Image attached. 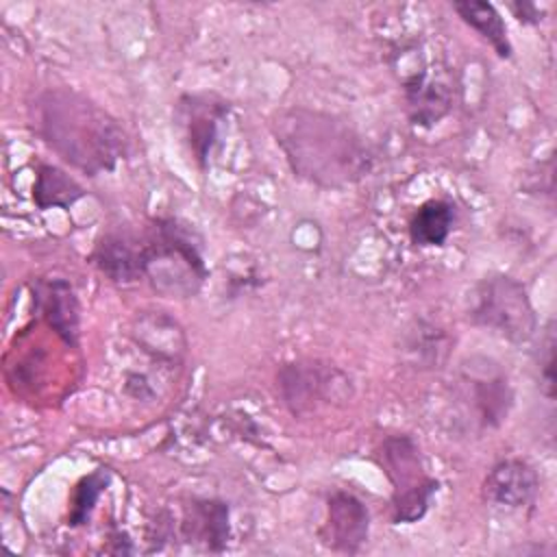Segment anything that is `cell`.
Here are the masks:
<instances>
[{
  "label": "cell",
  "instance_id": "cell-1",
  "mask_svg": "<svg viewBox=\"0 0 557 557\" xmlns=\"http://www.w3.org/2000/svg\"><path fill=\"white\" fill-rule=\"evenodd\" d=\"M272 133L294 174L313 185L344 187L372 170L368 141L337 115L287 107L274 115Z\"/></svg>",
  "mask_w": 557,
  "mask_h": 557
},
{
  "label": "cell",
  "instance_id": "cell-2",
  "mask_svg": "<svg viewBox=\"0 0 557 557\" xmlns=\"http://www.w3.org/2000/svg\"><path fill=\"white\" fill-rule=\"evenodd\" d=\"M35 133L65 163L96 176L124 159L128 139L115 117L74 89H46L30 104Z\"/></svg>",
  "mask_w": 557,
  "mask_h": 557
},
{
  "label": "cell",
  "instance_id": "cell-3",
  "mask_svg": "<svg viewBox=\"0 0 557 557\" xmlns=\"http://www.w3.org/2000/svg\"><path fill=\"white\" fill-rule=\"evenodd\" d=\"M146 278L170 298L194 296L207 278L198 233L176 218H154L144 226Z\"/></svg>",
  "mask_w": 557,
  "mask_h": 557
},
{
  "label": "cell",
  "instance_id": "cell-4",
  "mask_svg": "<svg viewBox=\"0 0 557 557\" xmlns=\"http://www.w3.org/2000/svg\"><path fill=\"white\" fill-rule=\"evenodd\" d=\"M468 318L507 342L524 344L537 331V315L527 287L507 274L481 278L468 294Z\"/></svg>",
  "mask_w": 557,
  "mask_h": 557
},
{
  "label": "cell",
  "instance_id": "cell-5",
  "mask_svg": "<svg viewBox=\"0 0 557 557\" xmlns=\"http://www.w3.org/2000/svg\"><path fill=\"white\" fill-rule=\"evenodd\" d=\"M379 463L392 483V520L411 524L424 518L440 481L426 472L418 442L407 435H387L379 450Z\"/></svg>",
  "mask_w": 557,
  "mask_h": 557
},
{
  "label": "cell",
  "instance_id": "cell-6",
  "mask_svg": "<svg viewBox=\"0 0 557 557\" xmlns=\"http://www.w3.org/2000/svg\"><path fill=\"white\" fill-rule=\"evenodd\" d=\"M276 387L292 416H313L326 407H339L355 394L350 376L322 359H296L276 370Z\"/></svg>",
  "mask_w": 557,
  "mask_h": 557
},
{
  "label": "cell",
  "instance_id": "cell-7",
  "mask_svg": "<svg viewBox=\"0 0 557 557\" xmlns=\"http://www.w3.org/2000/svg\"><path fill=\"white\" fill-rule=\"evenodd\" d=\"M461 398L470 405L483 429L500 426L513 405V389L507 372L490 357H470L459 368Z\"/></svg>",
  "mask_w": 557,
  "mask_h": 557
},
{
  "label": "cell",
  "instance_id": "cell-8",
  "mask_svg": "<svg viewBox=\"0 0 557 557\" xmlns=\"http://www.w3.org/2000/svg\"><path fill=\"white\" fill-rule=\"evenodd\" d=\"M165 522H157L161 533H178L187 544L209 553H222L231 537V509L218 498H191L181 507V518L163 513Z\"/></svg>",
  "mask_w": 557,
  "mask_h": 557
},
{
  "label": "cell",
  "instance_id": "cell-9",
  "mask_svg": "<svg viewBox=\"0 0 557 557\" xmlns=\"http://www.w3.org/2000/svg\"><path fill=\"white\" fill-rule=\"evenodd\" d=\"M231 104L215 94H183L176 102V122L200 170L209 165Z\"/></svg>",
  "mask_w": 557,
  "mask_h": 557
},
{
  "label": "cell",
  "instance_id": "cell-10",
  "mask_svg": "<svg viewBox=\"0 0 557 557\" xmlns=\"http://www.w3.org/2000/svg\"><path fill=\"white\" fill-rule=\"evenodd\" d=\"M403 94L411 124L429 128L450 113L457 83L448 65H424L405 76Z\"/></svg>",
  "mask_w": 557,
  "mask_h": 557
},
{
  "label": "cell",
  "instance_id": "cell-11",
  "mask_svg": "<svg viewBox=\"0 0 557 557\" xmlns=\"http://www.w3.org/2000/svg\"><path fill=\"white\" fill-rule=\"evenodd\" d=\"M91 263L113 283L131 285L146 278V242L144 228L115 226L96 239L89 255Z\"/></svg>",
  "mask_w": 557,
  "mask_h": 557
},
{
  "label": "cell",
  "instance_id": "cell-12",
  "mask_svg": "<svg viewBox=\"0 0 557 557\" xmlns=\"http://www.w3.org/2000/svg\"><path fill=\"white\" fill-rule=\"evenodd\" d=\"M370 513L368 507L350 492L337 490L329 496L326 518L320 529V540L337 553H359L368 542Z\"/></svg>",
  "mask_w": 557,
  "mask_h": 557
},
{
  "label": "cell",
  "instance_id": "cell-13",
  "mask_svg": "<svg viewBox=\"0 0 557 557\" xmlns=\"http://www.w3.org/2000/svg\"><path fill=\"white\" fill-rule=\"evenodd\" d=\"M33 300L46 324L67 344L78 346L81 309L78 298L67 278H37L33 283Z\"/></svg>",
  "mask_w": 557,
  "mask_h": 557
},
{
  "label": "cell",
  "instance_id": "cell-14",
  "mask_svg": "<svg viewBox=\"0 0 557 557\" xmlns=\"http://www.w3.org/2000/svg\"><path fill=\"white\" fill-rule=\"evenodd\" d=\"M540 490L537 470L520 457H509L492 466L483 479V498L492 505L520 509L533 503Z\"/></svg>",
  "mask_w": 557,
  "mask_h": 557
},
{
  "label": "cell",
  "instance_id": "cell-15",
  "mask_svg": "<svg viewBox=\"0 0 557 557\" xmlns=\"http://www.w3.org/2000/svg\"><path fill=\"white\" fill-rule=\"evenodd\" d=\"M455 222H457L455 205L442 198H431L422 202L409 220L411 244L420 248L444 246L455 228Z\"/></svg>",
  "mask_w": 557,
  "mask_h": 557
},
{
  "label": "cell",
  "instance_id": "cell-16",
  "mask_svg": "<svg viewBox=\"0 0 557 557\" xmlns=\"http://www.w3.org/2000/svg\"><path fill=\"white\" fill-rule=\"evenodd\" d=\"M453 9L457 11V15L470 26L474 28L492 48L500 59H509L513 48L507 35V26L503 15L498 13V9L492 2H483V0H457L453 2Z\"/></svg>",
  "mask_w": 557,
  "mask_h": 557
},
{
  "label": "cell",
  "instance_id": "cell-17",
  "mask_svg": "<svg viewBox=\"0 0 557 557\" xmlns=\"http://www.w3.org/2000/svg\"><path fill=\"white\" fill-rule=\"evenodd\" d=\"M85 196L83 185L57 165H39L33 183V202L46 211L52 207L70 209Z\"/></svg>",
  "mask_w": 557,
  "mask_h": 557
},
{
  "label": "cell",
  "instance_id": "cell-18",
  "mask_svg": "<svg viewBox=\"0 0 557 557\" xmlns=\"http://www.w3.org/2000/svg\"><path fill=\"white\" fill-rule=\"evenodd\" d=\"M448 350L450 337L444 329L424 320H416L413 326L407 329L405 352L413 363H418L416 368H440L446 361Z\"/></svg>",
  "mask_w": 557,
  "mask_h": 557
},
{
  "label": "cell",
  "instance_id": "cell-19",
  "mask_svg": "<svg viewBox=\"0 0 557 557\" xmlns=\"http://www.w3.org/2000/svg\"><path fill=\"white\" fill-rule=\"evenodd\" d=\"M111 483V472L109 468H98L89 474H85L72 494L70 500V513H67V524L70 527H83L87 524L98 498L102 496V492L109 487Z\"/></svg>",
  "mask_w": 557,
  "mask_h": 557
},
{
  "label": "cell",
  "instance_id": "cell-20",
  "mask_svg": "<svg viewBox=\"0 0 557 557\" xmlns=\"http://www.w3.org/2000/svg\"><path fill=\"white\" fill-rule=\"evenodd\" d=\"M537 368H540V389L542 394L553 400L555 398V329L553 322H548L544 342L540 346L537 355Z\"/></svg>",
  "mask_w": 557,
  "mask_h": 557
},
{
  "label": "cell",
  "instance_id": "cell-21",
  "mask_svg": "<svg viewBox=\"0 0 557 557\" xmlns=\"http://www.w3.org/2000/svg\"><path fill=\"white\" fill-rule=\"evenodd\" d=\"M509 11L513 13V17L522 24H537L542 20V11L527 0H518V2H509Z\"/></svg>",
  "mask_w": 557,
  "mask_h": 557
}]
</instances>
